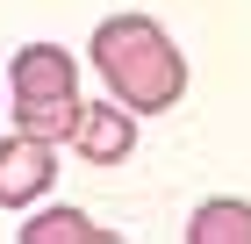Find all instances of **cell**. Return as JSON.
Returning a JSON list of instances; mask_svg holds the SVG:
<instances>
[{"label":"cell","mask_w":251,"mask_h":244,"mask_svg":"<svg viewBox=\"0 0 251 244\" xmlns=\"http://www.w3.org/2000/svg\"><path fill=\"white\" fill-rule=\"evenodd\" d=\"M94 72L108 79V94L129 115H165L179 94H187V57L165 43L151 15H108L94 29Z\"/></svg>","instance_id":"1"},{"label":"cell","mask_w":251,"mask_h":244,"mask_svg":"<svg viewBox=\"0 0 251 244\" xmlns=\"http://www.w3.org/2000/svg\"><path fill=\"white\" fill-rule=\"evenodd\" d=\"M115 230H100L94 216H79V208H50V216H36V223L22 230V244H108Z\"/></svg>","instance_id":"6"},{"label":"cell","mask_w":251,"mask_h":244,"mask_svg":"<svg viewBox=\"0 0 251 244\" xmlns=\"http://www.w3.org/2000/svg\"><path fill=\"white\" fill-rule=\"evenodd\" d=\"M187 244H251V201H201Z\"/></svg>","instance_id":"5"},{"label":"cell","mask_w":251,"mask_h":244,"mask_svg":"<svg viewBox=\"0 0 251 244\" xmlns=\"http://www.w3.org/2000/svg\"><path fill=\"white\" fill-rule=\"evenodd\" d=\"M58 180V158L43 136H7L0 144V208H22V201H43Z\"/></svg>","instance_id":"3"},{"label":"cell","mask_w":251,"mask_h":244,"mask_svg":"<svg viewBox=\"0 0 251 244\" xmlns=\"http://www.w3.org/2000/svg\"><path fill=\"white\" fill-rule=\"evenodd\" d=\"M79 158H94V165H122L136 151V115L129 108H86L79 115V130H72Z\"/></svg>","instance_id":"4"},{"label":"cell","mask_w":251,"mask_h":244,"mask_svg":"<svg viewBox=\"0 0 251 244\" xmlns=\"http://www.w3.org/2000/svg\"><path fill=\"white\" fill-rule=\"evenodd\" d=\"M79 115H86V101H79V65H72V51H58V43H29V51L15 57V122H22V136L58 144V136L79 130Z\"/></svg>","instance_id":"2"}]
</instances>
